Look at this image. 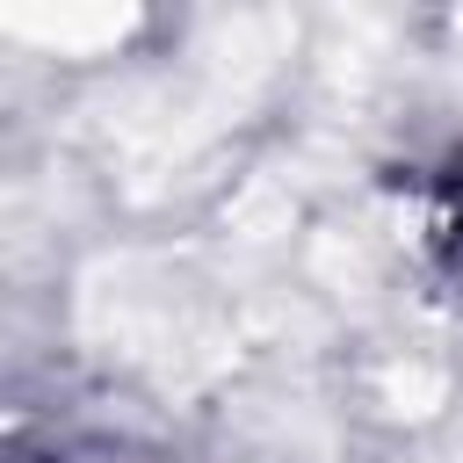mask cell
<instances>
[{
  "label": "cell",
  "mask_w": 463,
  "mask_h": 463,
  "mask_svg": "<svg viewBox=\"0 0 463 463\" xmlns=\"http://www.w3.org/2000/svg\"><path fill=\"white\" fill-rule=\"evenodd\" d=\"M7 22H14L22 36L72 43V51H80V43H94V36H116V29H123V14H80V7H72V14H7Z\"/></svg>",
  "instance_id": "cell-1"
}]
</instances>
